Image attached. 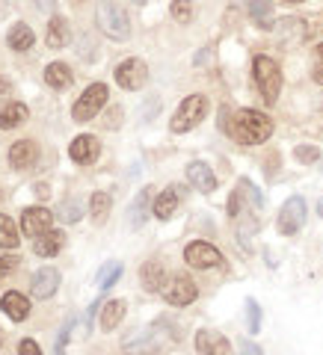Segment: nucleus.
I'll list each match as a JSON object with an SVG mask.
<instances>
[{
  "label": "nucleus",
  "mask_w": 323,
  "mask_h": 355,
  "mask_svg": "<svg viewBox=\"0 0 323 355\" xmlns=\"http://www.w3.org/2000/svg\"><path fill=\"white\" fill-rule=\"evenodd\" d=\"M184 261H187L193 270H211V266L222 263V255L217 246H211L205 240H193V243H187V249H184Z\"/></svg>",
  "instance_id": "nucleus-10"
},
{
  "label": "nucleus",
  "mask_w": 323,
  "mask_h": 355,
  "mask_svg": "<svg viewBox=\"0 0 323 355\" xmlns=\"http://www.w3.org/2000/svg\"><path fill=\"white\" fill-rule=\"evenodd\" d=\"M33 3H36L39 9H42V12H51V9H54V3H56V0H33Z\"/></svg>",
  "instance_id": "nucleus-41"
},
{
  "label": "nucleus",
  "mask_w": 323,
  "mask_h": 355,
  "mask_svg": "<svg viewBox=\"0 0 323 355\" xmlns=\"http://www.w3.org/2000/svg\"><path fill=\"white\" fill-rule=\"evenodd\" d=\"M27 118V107L24 104H9L3 113H0V131H12Z\"/></svg>",
  "instance_id": "nucleus-28"
},
{
  "label": "nucleus",
  "mask_w": 323,
  "mask_h": 355,
  "mask_svg": "<svg viewBox=\"0 0 323 355\" xmlns=\"http://www.w3.org/2000/svg\"><path fill=\"white\" fill-rule=\"evenodd\" d=\"M36 195H39V199H45V195H48V184H36Z\"/></svg>",
  "instance_id": "nucleus-43"
},
{
  "label": "nucleus",
  "mask_w": 323,
  "mask_h": 355,
  "mask_svg": "<svg viewBox=\"0 0 323 355\" xmlns=\"http://www.w3.org/2000/svg\"><path fill=\"white\" fill-rule=\"evenodd\" d=\"M240 199H243V186L238 184V190H234L231 199H229V216H231V219H238V216H240Z\"/></svg>",
  "instance_id": "nucleus-36"
},
{
  "label": "nucleus",
  "mask_w": 323,
  "mask_h": 355,
  "mask_svg": "<svg viewBox=\"0 0 323 355\" xmlns=\"http://www.w3.org/2000/svg\"><path fill=\"white\" fill-rule=\"evenodd\" d=\"M149 211H152V186H145V190L136 193V199L131 202L128 207V228H143L145 219H149Z\"/></svg>",
  "instance_id": "nucleus-17"
},
{
  "label": "nucleus",
  "mask_w": 323,
  "mask_h": 355,
  "mask_svg": "<svg viewBox=\"0 0 323 355\" xmlns=\"http://www.w3.org/2000/svg\"><path fill=\"white\" fill-rule=\"evenodd\" d=\"M311 80L323 86V42L315 47V68H311Z\"/></svg>",
  "instance_id": "nucleus-35"
},
{
  "label": "nucleus",
  "mask_w": 323,
  "mask_h": 355,
  "mask_svg": "<svg viewBox=\"0 0 323 355\" xmlns=\"http://www.w3.org/2000/svg\"><path fill=\"white\" fill-rule=\"evenodd\" d=\"M160 329H163V320L154 323L152 329L131 332L128 338L122 341V349L128 355H158L166 347V341H169V334H160Z\"/></svg>",
  "instance_id": "nucleus-4"
},
{
  "label": "nucleus",
  "mask_w": 323,
  "mask_h": 355,
  "mask_svg": "<svg viewBox=\"0 0 323 355\" xmlns=\"http://www.w3.org/2000/svg\"><path fill=\"white\" fill-rule=\"evenodd\" d=\"M205 116H208V98L205 95H187L178 110H175L172 122H169V131L172 133H187L202 122Z\"/></svg>",
  "instance_id": "nucleus-5"
},
{
  "label": "nucleus",
  "mask_w": 323,
  "mask_h": 355,
  "mask_svg": "<svg viewBox=\"0 0 323 355\" xmlns=\"http://www.w3.org/2000/svg\"><path fill=\"white\" fill-rule=\"evenodd\" d=\"M9 47H12V51H30V47L36 45V33L27 24H15L12 30H9Z\"/></svg>",
  "instance_id": "nucleus-25"
},
{
  "label": "nucleus",
  "mask_w": 323,
  "mask_h": 355,
  "mask_svg": "<svg viewBox=\"0 0 323 355\" xmlns=\"http://www.w3.org/2000/svg\"><path fill=\"white\" fill-rule=\"evenodd\" d=\"M288 3H302V0H288Z\"/></svg>",
  "instance_id": "nucleus-46"
},
{
  "label": "nucleus",
  "mask_w": 323,
  "mask_h": 355,
  "mask_svg": "<svg viewBox=\"0 0 323 355\" xmlns=\"http://www.w3.org/2000/svg\"><path fill=\"white\" fill-rule=\"evenodd\" d=\"M160 296L166 299V305H175V308H184V305L196 302V296H199V288H196L193 279H187V275H172V279L163 284Z\"/></svg>",
  "instance_id": "nucleus-9"
},
{
  "label": "nucleus",
  "mask_w": 323,
  "mask_h": 355,
  "mask_svg": "<svg viewBox=\"0 0 323 355\" xmlns=\"http://www.w3.org/2000/svg\"><path fill=\"white\" fill-rule=\"evenodd\" d=\"M247 320H249V334H258L261 332V308L252 296L247 299Z\"/></svg>",
  "instance_id": "nucleus-33"
},
{
  "label": "nucleus",
  "mask_w": 323,
  "mask_h": 355,
  "mask_svg": "<svg viewBox=\"0 0 323 355\" xmlns=\"http://www.w3.org/2000/svg\"><path fill=\"white\" fill-rule=\"evenodd\" d=\"M56 216H60L63 222H77L83 216V207L77 204V202H72V199H65L63 204H60V211H56Z\"/></svg>",
  "instance_id": "nucleus-32"
},
{
  "label": "nucleus",
  "mask_w": 323,
  "mask_h": 355,
  "mask_svg": "<svg viewBox=\"0 0 323 355\" xmlns=\"http://www.w3.org/2000/svg\"><path fill=\"white\" fill-rule=\"evenodd\" d=\"M119 279H122V263L119 261H110V263H104L101 270H98V288L101 290H110Z\"/></svg>",
  "instance_id": "nucleus-29"
},
{
  "label": "nucleus",
  "mask_w": 323,
  "mask_h": 355,
  "mask_svg": "<svg viewBox=\"0 0 323 355\" xmlns=\"http://www.w3.org/2000/svg\"><path fill=\"white\" fill-rule=\"evenodd\" d=\"M98 30L113 42H125L131 36V18L116 0H101L98 3Z\"/></svg>",
  "instance_id": "nucleus-3"
},
{
  "label": "nucleus",
  "mask_w": 323,
  "mask_h": 355,
  "mask_svg": "<svg viewBox=\"0 0 323 355\" xmlns=\"http://www.w3.org/2000/svg\"><path fill=\"white\" fill-rule=\"evenodd\" d=\"M293 157H297L300 163H317L320 151H317L315 145H297V148H293Z\"/></svg>",
  "instance_id": "nucleus-34"
},
{
  "label": "nucleus",
  "mask_w": 323,
  "mask_h": 355,
  "mask_svg": "<svg viewBox=\"0 0 323 355\" xmlns=\"http://www.w3.org/2000/svg\"><path fill=\"white\" fill-rule=\"evenodd\" d=\"M68 332H72V323L65 325L60 332V338H56V355H65V343H68Z\"/></svg>",
  "instance_id": "nucleus-39"
},
{
  "label": "nucleus",
  "mask_w": 323,
  "mask_h": 355,
  "mask_svg": "<svg viewBox=\"0 0 323 355\" xmlns=\"http://www.w3.org/2000/svg\"><path fill=\"white\" fill-rule=\"evenodd\" d=\"M169 12H172V18L178 24H187L190 18H193V0H172Z\"/></svg>",
  "instance_id": "nucleus-31"
},
{
  "label": "nucleus",
  "mask_w": 323,
  "mask_h": 355,
  "mask_svg": "<svg viewBox=\"0 0 323 355\" xmlns=\"http://www.w3.org/2000/svg\"><path fill=\"white\" fill-rule=\"evenodd\" d=\"M9 92H12V83H9V80H0V95H9Z\"/></svg>",
  "instance_id": "nucleus-42"
},
{
  "label": "nucleus",
  "mask_w": 323,
  "mask_h": 355,
  "mask_svg": "<svg viewBox=\"0 0 323 355\" xmlns=\"http://www.w3.org/2000/svg\"><path fill=\"white\" fill-rule=\"evenodd\" d=\"M113 77H116V83H119L122 89H128V92H136V89H143L145 80H149V65H145L143 59H136V56L122 59V63L116 65Z\"/></svg>",
  "instance_id": "nucleus-8"
},
{
  "label": "nucleus",
  "mask_w": 323,
  "mask_h": 355,
  "mask_svg": "<svg viewBox=\"0 0 323 355\" xmlns=\"http://www.w3.org/2000/svg\"><path fill=\"white\" fill-rule=\"evenodd\" d=\"M226 131L243 145H261V142H267L273 133V118L267 113L247 107V110L231 113V118L226 122Z\"/></svg>",
  "instance_id": "nucleus-1"
},
{
  "label": "nucleus",
  "mask_w": 323,
  "mask_h": 355,
  "mask_svg": "<svg viewBox=\"0 0 323 355\" xmlns=\"http://www.w3.org/2000/svg\"><path fill=\"white\" fill-rule=\"evenodd\" d=\"M107 86L104 83H92V86H86V92L77 98L74 101V110H72V116H74V122H92V118L98 116V110L107 104Z\"/></svg>",
  "instance_id": "nucleus-7"
},
{
  "label": "nucleus",
  "mask_w": 323,
  "mask_h": 355,
  "mask_svg": "<svg viewBox=\"0 0 323 355\" xmlns=\"http://www.w3.org/2000/svg\"><path fill=\"white\" fill-rule=\"evenodd\" d=\"M252 80H256L264 104H276V98L282 92V72H279L276 59L258 54L256 59H252Z\"/></svg>",
  "instance_id": "nucleus-2"
},
{
  "label": "nucleus",
  "mask_w": 323,
  "mask_h": 355,
  "mask_svg": "<svg viewBox=\"0 0 323 355\" xmlns=\"http://www.w3.org/2000/svg\"><path fill=\"white\" fill-rule=\"evenodd\" d=\"M0 308H3V314L9 320H15V323H21L30 317V302H27V296H21L18 290H9L3 299H0Z\"/></svg>",
  "instance_id": "nucleus-18"
},
{
  "label": "nucleus",
  "mask_w": 323,
  "mask_h": 355,
  "mask_svg": "<svg viewBox=\"0 0 323 355\" xmlns=\"http://www.w3.org/2000/svg\"><path fill=\"white\" fill-rule=\"evenodd\" d=\"M131 3H136V6H143V3H145V0H131Z\"/></svg>",
  "instance_id": "nucleus-45"
},
{
  "label": "nucleus",
  "mask_w": 323,
  "mask_h": 355,
  "mask_svg": "<svg viewBox=\"0 0 323 355\" xmlns=\"http://www.w3.org/2000/svg\"><path fill=\"white\" fill-rule=\"evenodd\" d=\"M240 352H243V355H264V349H261V347H256V343L247 341V338L240 341Z\"/></svg>",
  "instance_id": "nucleus-40"
},
{
  "label": "nucleus",
  "mask_w": 323,
  "mask_h": 355,
  "mask_svg": "<svg viewBox=\"0 0 323 355\" xmlns=\"http://www.w3.org/2000/svg\"><path fill=\"white\" fill-rule=\"evenodd\" d=\"M45 80H48V86H51V89H65V86H72L74 72L65 63H51L45 68Z\"/></svg>",
  "instance_id": "nucleus-24"
},
{
  "label": "nucleus",
  "mask_w": 323,
  "mask_h": 355,
  "mask_svg": "<svg viewBox=\"0 0 323 355\" xmlns=\"http://www.w3.org/2000/svg\"><path fill=\"white\" fill-rule=\"evenodd\" d=\"M15 266H18V258H12V255H9V258H0V279H6Z\"/></svg>",
  "instance_id": "nucleus-38"
},
{
  "label": "nucleus",
  "mask_w": 323,
  "mask_h": 355,
  "mask_svg": "<svg viewBox=\"0 0 323 355\" xmlns=\"http://www.w3.org/2000/svg\"><path fill=\"white\" fill-rule=\"evenodd\" d=\"M178 202H181V186H169V190H163L158 199H154V216L166 222V219H169V216L175 213Z\"/></svg>",
  "instance_id": "nucleus-21"
},
{
  "label": "nucleus",
  "mask_w": 323,
  "mask_h": 355,
  "mask_svg": "<svg viewBox=\"0 0 323 355\" xmlns=\"http://www.w3.org/2000/svg\"><path fill=\"white\" fill-rule=\"evenodd\" d=\"M306 216H309V207H306V199L302 195H291V199L282 204L279 211V219H276V228L279 234L285 237H293L302 225H306Z\"/></svg>",
  "instance_id": "nucleus-6"
},
{
  "label": "nucleus",
  "mask_w": 323,
  "mask_h": 355,
  "mask_svg": "<svg viewBox=\"0 0 323 355\" xmlns=\"http://www.w3.org/2000/svg\"><path fill=\"white\" fill-rule=\"evenodd\" d=\"M110 207H113V199L107 193H92V199H90V213H92V219L101 225L107 222V216H110Z\"/></svg>",
  "instance_id": "nucleus-27"
},
{
  "label": "nucleus",
  "mask_w": 323,
  "mask_h": 355,
  "mask_svg": "<svg viewBox=\"0 0 323 355\" xmlns=\"http://www.w3.org/2000/svg\"><path fill=\"white\" fill-rule=\"evenodd\" d=\"M60 288V272L54 270V266H42L36 275H33V284H30V293L36 299H51Z\"/></svg>",
  "instance_id": "nucleus-13"
},
{
  "label": "nucleus",
  "mask_w": 323,
  "mask_h": 355,
  "mask_svg": "<svg viewBox=\"0 0 323 355\" xmlns=\"http://www.w3.org/2000/svg\"><path fill=\"white\" fill-rule=\"evenodd\" d=\"M125 305L122 299H110V302H104L101 305V329L104 332H113V329H119L122 320H125Z\"/></svg>",
  "instance_id": "nucleus-22"
},
{
  "label": "nucleus",
  "mask_w": 323,
  "mask_h": 355,
  "mask_svg": "<svg viewBox=\"0 0 323 355\" xmlns=\"http://www.w3.org/2000/svg\"><path fill=\"white\" fill-rule=\"evenodd\" d=\"M39 160V145L33 140H18L12 148H9V163L15 169H30Z\"/></svg>",
  "instance_id": "nucleus-16"
},
{
  "label": "nucleus",
  "mask_w": 323,
  "mask_h": 355,
  "mask_svg": "<svg viewBox=\"0 0 323 355\" xmlns=\"http://www.w3.org/2000/svg\"><path fill=\"white\" fill-rule=\"evenodd\" d=\"M18 355H42V349H39V343H36V341L24 338L21 343H18Z\"/></svg>",
  "instance_id": "nucleus-37"
},
{
  "label": "nucleus",
  "mask_w": 323,
  "mask_h": 355,
  "mask_svg": "<svg viewBox=\"0 0 323 355\" xmlns=\"http://www.w3.org/2000/svg\"><path fill=\"white\" fill-rule=\"evenodd\" d=\"M317 216H320V219H323V199L317 202Z\"/></svg>",
  "instance_id": "nucleus-44"
},
{
  "label": "nucleus",
  "mask_w": 323,
  "mask_h": 355,
  "mask_svg": "<svg viewBox=\"0 0 323 355\" xmlns=\"http://www.w3.org/2000/svg\"><path fill=\"white\" fill-rule=\"evenodd\" d=\"M196 352L199 355H234L229 338H222L220 332H211V329L196 332Z\"/></svg>",
  "instance_id": "nucleus-12"
},
{
  "label": "nucleus",
  "mask_w": 323,
  "mask_h": 355,
  "mask_svg": "<svg viewBox=\"0 0 323 355\" xmlns=\"http://www.w3.org/2000/svg\"><path fill=\"white\" fill-rule=\"evenodd\" d=\"M63 246H65V234H63V231H48V234L39 237L33 249H36L39 258H54V255L60 252Z\"/></svg>",
  "instance_id": "nucleus-23"
},
{
  "label": "nucleus",
  "mask_w": 323,
  "mask_h": 355,
  "mask_svg": "<svg viewBox=\"0 0 323 355\" xmlns=\"http://www.w3.org/2000/svg\"><path fill=\"white\" fill-rule=\"evenodd\" d=\"M98 151H101V145H98V140H95L92 133H81V136H74L72 148H68L72 160H74V163H81V166L92 163L95 157H98Z\"/></svg>",
  "instance_id": "nucleus-15"
},
{
  "label": "nucleus",
  "mask_w": 323,
  "mask_h": 355,
  "mask_svg": "<svg viewBox=\"0 0 323 355\" xmlns=\"http://www.w3.org/2000/svg\"><path fill=\"white\" fill-rule=\"evenodd\" d=\"M21 231L27 237H42L48 231H54V213L48 211V207H24L21 211Z\"/></svg>",
  "instance_id": "nucleus-11"
},
{
  "label": "nucleus",
  "mask_w": 323,
  "mask_h": 355,
  "mask_svg": "<svg viewBox=\"0 0 323 355\" xmlns=\"http://www.w3.org/2000/svg\"><path fill=\"white\" fill-rule=\"evenodd\" d=\"M15 246H18L15 222L6 213H0V249H15Z\"/></svg>",
  "instance_id": "nucleus-30"
},
{
  "label": "nucleus",
  "mask_w": 323,
  "mask_h": 355,
  "mask_svg": "<svg viewBox=\"0 0 323 355\" xmlns=\"http://www.w3.org/2000/svg\"><path fill=\"white\" fill-rule=\"evenodd\" d=\"M249 15L261 30L276 27L273 24V0H249Z\"/></svg>",
  "instance_id": "nucleus-26"
},
{
  "label": "nucleus",
  "mask_w": 323,
  "mask_h": 355,
  "mask_svg": "<svg viewBox=\"0 0 323 355\" xmlns=\"http://www.w3.org/2000/svg\"><path fill=\"white\" fill-rule=\"evenodd\" d=\"M140 281H143V288L149 290V293H160L163 284L169 281V279H166L160 261H145V263L140 266Z\"/></svg>",
  "instance_id": "nucleus-19"
},
{
  "label": "nucleus",
  "mask_w": 323,
  "mask_h": 355,
  "mask_svg": "<svg viewBox=\"0 0 323 355\" xmlns=\"http://www.w3.org/2000/svg\"><path fill=\"white\" fill-rule=\"evenodd\" d=\"M74 3H86V0H74Z\"/></svg>",
  "instance_id": "nucleus-47"
},
{
  "label": "nucleus",
  "mask_w": 323,
  "mask_h": 355,
  "mask_svg": "<svg viewBox=\"0 0 323 355\" xmlns=\"http://www.w3.org/2000/svg\"><path fill=\"white\" fill-rule=\"evenodd\" d=\"M45 39H48V47H56V51L68 45V39H72V30H68V21H65L63 15H54L51 21H48Z\"/></svg>",
  "instance_id": "nucleus-20"
},
{
  "label": "nucleus",
  "mask_w": 323,
  "mask_h": 355,
  "mask_svg": "<svg viewBox=\"0 0 323 355\" xmlns=\"http://www.w3.org/2000/svg\"><path fill=\"white\" fill-rule=\"evenodd\" d=\"M187 181L193 184V190H199V193H213L217 190V175L211 172V166L208 163H202V160H193L187 166Z\"/></svg>",
  "instance_id": "nucleus-14"
}]
</instances>
